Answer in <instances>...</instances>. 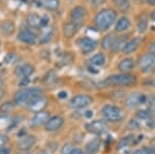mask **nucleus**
Instances as JSON below:
<instances>
[{
  "mask_svg": "<svg viewBox=\"0 0 155 154\" xmlns=\"http://www.w3.org/2000/svg\"><path fill=\"white\" fill-rule=\"evenodd\" d=\"M34 73V67L29 63H25L16 68V74L21 79H28Z\"/></svg>",
  "mask_w": 155,
  "mask_h": 154,
  "instance_id": "nucleus-17",
  "label": "nucleus"
},
{
  "mask_svg": "<svg viewBox=\"0 0 155 154\" xmlns=\"http://www.w3.org/2000/svg\"><path fill=\"white\" fill-rule=\"evenodd\" d=\"M116 35H115L114 33H110L107 34V35H106L102 38L101 41V48L104 50H110L113 48L114 46V43L115 41H116Z\"/></svg>",
  "mask_w": 155,
  "mask_h": 154,
  "instance_id": "nucleus-25",
  "label": "nucleus"
},
{
  "mask_svg": "<svg viewBox=\"0 0 155 154\" xmlns=\"http://www.w3.org/2000/svg\"><path fill=\"white\" fill-rule=\"evenodd\" d=\"M39 3L42 7L48 11H57L60 6L59 0H39Z\"/></svg>",
  "mask_w": 155,
  "mask_h": 154,
  "instance_id": "nucleus-26",
  "label": "nucleus"
},
{
  "mask_svg": "<svg viewBox=\"0 0 155 154\" xmlns=\"http://www.w3.org/2000/svg\"><path fill=\"white\" fill-rule=\"evenodd\" d=\"M101 148V141L99 139H93L86 145L85 153L86 154H96Z\"/></svg>",
  "mask_w": 155,
  "mask_h": 154,
  "instance_id": "nucleus-23",
  "label": "nucleus"
},
{
  "mask_svg": "<svg viewBox=\"0 0 155 154\" xmlns=\"http://www.w3.org/2000/svg\"><path fill=\"white\" fill-rule=\"evenodd\" d=\"M18 39L21 43L27 44H33L36 43L37 36L33 33L32 31H30L29 29H21L18 33Z\"/></svg>",
  "mask_w": 155,
  "mask_h": 154,
  "instance_id": "nucleus-12",
  "label": "nucleus"
},
{
  "mask_svg": "<svg viewBox=\"0 0 155 154\" xmlns=\"http://www.w3.org/2000/svg\"><path fill=\"white\" fill-rule=\"evenodd\" d=\"M50 118V114L47 111H41V112H37L33 115V117L31 118L30 120V125L31 126H41L42 124H46L47 121L49 120Z\"/></svg>",
  "mask_w": 155,
  "mask_h": 154,
  "instance_id": "nucleus-15",
  "label": "nucleus"
},
{
  "mask_svg": "<svg viewBox=\"0 0 155 154\" xmlns=\"http://www.w3.org/2000/svg\"><path fill=\"white\" fill-rule=\"evenodd\" d=\"M92 103V98L91 96L87 95V94H78V95L74 96L71 101H69V106H71L72 109H83L86 108L91 105Z\"/></svg>",
  "mask_w": 155,
  "mask_h": 154,
  "instance_id": "nucleus-6",
  "label": "nucleus"
},
{
  "mask_svg": "<svg viewBox=\"0 0 155 154\" xmlns=\"http://www.w3.org/2000/svg\"><path fill=\"white\" fill-rule=\"evenodd\" d=\"M63 123H64V119L61 116H53V117L49 118V120L45 124V127H46L47 131L53 133V131L60 129L62 127V125H63Z\"/></svg>",
  "mask_w": 155,
  "mask_h": 154,
  "instance_id": "nucleus-10",
  "label": "nucleus"
},
{
  "mask_svg": "<svg viewBox=\"0 0 155 154\" xmlns=\"http://www.w3.org/2000/svg\"><path fill=\"white\" fill-rule=\"evenodd\" d=\"M2 85H3V80H2V79L0 78V89H1Z\"/></svg>",
  "mask_w": 155,
  "mask_h": 154,
  "instance_id": "nucleus-49",
  "label": "nucleus"
},
{
  "mask_svg": "<svg viewBox=\"0 0 155 154\" xmlns=\"http://www.w3.org/2000/svg\"><path fill=\"white\" fill-rule=\"evenodd\" d=\"M98 1H99V0H88V2L90 4H92V5H95Z\"/></svg>",
  "mask_w": 155,
  "mask_h": 154,
  "instance_id": "nucleus-44",
  "label": "nucleus"
},
{
  "mask_svg": "<svg viewBox=\"0 0 155 154\" xmlns=\"http://www.w3.org/2000/svg\"><path fill=\"white\" fill-rule=\"evenodd\" d=\"M12 108H14V105H12V103H3V105L1 106L0 110H1L2 112H4V113H7V112L11 111Z\"/></svg>",
  "mask_w": 155,
  "mask_h": 154,
  "instance_id": "nucleus-35",
  "label": "nucleus"
},
{
  "mask_svg": "<svg viewBox=\"0 0 155 154\" xmlns=\"http://www.w3.org/2000/svg\"><path fill=\"white\" fill-rule=\"evenodd\" d=\"M56 81H57V74H55V71L53 70L48 71L44 78V82L46 84H48V85H51V84L55 83Z\"/></svg>",
  "mask_w": 155,
  "mask_h": 154,
  "instance_id": "nucleus-31",
  "label": "nucleus"
},
{
  "mask_svg": "<svg viewBox=\"0 0 155 154\" xmlns=\"http://www.w3.org/2000/svg\"><path fill=\"white\" fill-rule=\"evenodd\" d=\"M137 65H139V68L141 69L142 73H144V74H148V73L154 71L155 70V55L151 53L142 55L140 57L139 61H137Z\"/></svg>",
  "mask_w": 155,
  "mask_h": 154,
  "instance_id": "nucleus-5",
  "label": "nucleus"
},
{
  "mask_svg": "<svg viewBox=\"0 0 155 154\" xmlns=\"http://www.w3.org/2000/svg\"><path fill=\"white\" fill-rule=\"evenodd\" d=\"M66 96H67V93L65 92V91H61V92H59V93H58V97H59V98H61V99L65 98Z\"/></svg>",
  "mask_w": 155,
  "mask_h": 154,
  "instance_id": "nucleus-42",
  "label": "nucleus"
},
{
  "mask_svg": "<svg viewBox=\"0 0 155 154\" xmlns=\"http://www.w3.org/2000/svg\"><path fill=\"white\" fill-rule=\"evenodd\" d=\"M150 116H151V114H150V112L149 111H140V112H137V117L139 118H142V119H147V118H149Z\"/></svg>",
  "mask_w": 155,
  "mask_h": 154,
  "instance_id": "nucleus-36",
  "label": "nucleus"
},
{
  "mask_svg": "<svg viewBox=\"0 0 155 154\" xmlns=\"http://www.w3.org/2000/svg\"><path fill=\"white\" fill-rule=\"evenodd\" d=\"M9 153H11V149L9 148H5V147L0 148V154H9Z\"/></svg>",
  "mask_w": 155,
  "mask_h": 154,
  "instance_id": "nucleus-38",
  "label": "nucleus"
},
{
  "mask_svg": "<svg viewBox=\"0 0 155 154\" xmlns=\"http://www.w3.org/2000/svg\"><path fill=\"white\" fill-rule=\"evenodd\" d=\"M86 16H87V11L83 6H74L71 11V19L74 22L81 23L86 18Z\"/></svg>",
  "mask_w": 155,
  "mask_h": 154,
  "instance_id": "nucleus-18",
  "label": "nucleus"
},
{
  "mask_svg": "<svg viewBox=\"0 0 155 154\" xmlns=\"http://www.w3.org/2000/svg\"><path fill=\"white\" fill-rule=\"evenodd\" d=\"M47 105H48V100L42 95V96H39V97L32 99L28 103V108H29V110L31 112H33V113H37V112L45 111V108L47 106Z\"/></svg>",
  "mask_w": 155,
  "mask_h": 154,
  "instance_id": "nucleus-9",
  "label": "nucleus"
},
{
  "mask_svg": "<svg viewBox=\"0 0 155 154\" xmlns=\"http://www.w3.org/2000/svg\"><path fill=\"white\" fill-rule=\"evenodd\" d=\"M18 154H30L29 152H27V151H22V152H20Z\"/></svg>",
  "mask_w": 155,
  "mask_h": 154,
  "instance_id": "nucleus-50",
  "label": "nucleus"
},
{
  "mask_svg": "<svg viewBox=\"0 0 155 154\" xmlns=\"http://www.w3.org/2000/svg\"><path fill=\"white\" fill-rule=\"evenodd\" d=\"M137 83V78L130 74L123 73L113 74L102 80L98 84L99 87H111V86H132Z\"/></svg>",
  "mask_w": 155,
  "mask_h": 154,
  "instance_id": "nucleus-2",
  "label": "nucleus"
},
{
  "mask_svg": "<svg viewBox=\"0 0 155 154\" xmlns=\"http://www.w3.org/2000/svg\"><path fill=\"white\" fill-rule=\"evenodd\" d=\"M132 139H134V136H125V138L121 139L119 144H118V148L121 149V148H124V147H126V146H128L129 144L132 142Z\"/></svg>",
  "mask_w": 155,
  "mask_h": 154,
  "instance_id": "nucleus-32",
  "label": "nucleus"
},
{
  "mask_svg": "<svg viewBox=\"0 0 155 154\" xmlns=\"http://www.w3.org/2000/svg\"><path fill=\"white\" fill-rule=\"evenodd\" d=\"M101 114L104 119L111 122H119L124 117L123 110L117 106L106 105L101 109Z\"/></svg>",
  "mask_w": 155,
  "mask_h": 154,
  "instance_id": "nucleus-4",
  "label": "nucleus"
},
{
  "mask_svg": "<svg viewBox=\"0 0 155 154\" xmlns=\"http://www.w3.org/2000/svg\"><path fill=\"white\" fill-rule=\"evenodd\" d=\"M3 96H4V91L2 89H0V99H2Z\"/></svg>",
  "mask_w": 155,
  "mask_h": 154,
  "instance_id": "nucleus-47",
  "label": "nucleus"
},
{
  "mask_svg": "<svg viewBox=\"0 0 155 154\" xmlns=\"http://www.w3.org/2000/svg\"><path fill=\"white\" fill-rule=\"evenodd\" d=\"M2 1H3V0H0V2H2Z\"/></svg>",
  "mask_w": 155,
  "mask_h": 154,
  "instance_id": "nucleus-51",
  "label": "nucleus"
},
{
  "mask_svg": "<svg viewBox=\"0 0 155 154\" xmlns=\"http://www.w3.org/2000/svg\"><path fill=\"white\" fill-rule=\"evenodd\" d=\"M117 20V12L115 9L106 7L101 9L94 18V23L98 30L107 31L116 23Z\"/></svg>",
  "mask_w": 155,
  "mask_h": 154,
  "instance_id": "nucleus-1",
  "label": "nucleus"
},
{
  "mask_svg": "<svg viewBox=\"0 0 155 154\" xmlns=\"http://www.w3.org/2000/svg\"><path fill=\"white\" fill-rule=\"evenodd\" d=\"M147 27H148V17L144 14L137 22V31L140 33H144L147 30Z\"/></svg>",
  "mask_w": 155,
  "mask_h": 154,
  "instance_id": "nucleus-29",
  "label": "nucleus"
},
{
  "mask_svg": "<svg viewBox=\"0 0 155 154\" xmlns=\"http://www.w3.org/2000/svg\"><path fill=\"white\" fill-rule=\"evenodd\" d=\"M36 154H48V153H47L46 151H44V150H41V151H38Z\"/></svg>",
  "mask_w": 155,
  "mask_h": 154,
  "instance_id": "nucleus-48",
  "label": "nucleus"
},
{
  "mask_svg": "<svg viewBox=\"0 0 155 154\" xmlns=\"http://www.w3.org/2000/svg\"><path fill=\"white\" fill-rule=\"evenodd\" d=\"M149 103H150V106H151L153 110H155V96H152V97L150 98Z\"/></svg>",
  "mask_w": 155,
  "mask_h": 154,
  "instance_id": "nucleus-40",
  "label": "nucleus"
},
{
  "mask_svg": "<svg viewBox=\"0 0 155 154\" xmlns=\"http://www.w3.org/2000/svg\"><path fill=\"white\" fill-rule=\"evenodd\" d=\"M134 66H136V61L132 58H130V57L122 59L118 63V69L120 71H123V73L132 70L134 68Z\"/></svg>",
  "mask_w": 155,
  "mask_h": 154,
  "instance_id": "nucleus-21",
  "label": "nucleus"
},
{
  "mask_svg": "<svg viewBox=\"0 0 155 154\" xmlns=\"http://www.w3.org/2000/svg\"><path fill=\"white\" fill-rule=\"evenodd\" d=\"M42 29H45V30L42 31L41 39H39V43H41V44H46V43H48V41H51V37H52V35H53V30H52L51 28L46 29V27H45V28H42Z\"/></svg>",
  "mask_w": 155,
  "mask_h": 154,
  "instance_id": "nucleus-30",
  "label": "nucleus"
},
{
  "mask_svg": "<svg viewBox=\"0 0 155 154\" xmlns=\"http://www.w3.org/2000/svg\"><path fill=\"white\" fill-rule=\"evenodd\" d=\"M127 43V35L125 36H120V37H117L116 41L114 43V46L112 50L113 52H119V51H122L125 46V44Z\"/></svg>",
  "mask_w": 155,
  "mask_h": 154,
  "instance_id": "nucleus-28",
  "label": "nucleus"
},
{
  "mask_svg": "<svg viewBox=\"0 0 155 154\" xmlns=\"http://www.w3.org/2000/svg\"><path fill=\"white\" fill-rule=\"evenodd\" d=\"M87 129H88L90 133H94V135H102L107 130V125L104 121L102 120H94L92 122L88 123L86 125Z\"/></svg>",
  "mask_w": 155,
  "mask_h": 154,
  "instance_id": "nucleus-8",
  "label": "nucleus"
},
{
  "mask_svg": "<svg viewBox=\"0 0 155 154\" xmlns=\"http://www.w3.org/2000/svg\"><path fill=\"white\" fill-rule=\"evenodd\" d=\"M16 58L17 57L14 53H9V54H7L5 56V58H4V62H5L6 64H12V62L16 60Z\"/></svg>",
  "mask_w": 155,
  "mask_h": 154,
  "instance_id": "nucleus-34",
  "label": "nucleus"
},
{
  "mask_svg": "<svg viewBox=\"0 0 155 154\" xmlns=\"http://www.w3.org/2000/svg\"><path fill=\"white\" fill-rule=\"evenodd\" d=\"M7 142H8V136H7L6 135H2V133H0V148L3 147Z\"/></svg>",
  "mask_w": 155,
  "mask_h": 154,
  "instance_id": "nucleus-37",
  "label": "nucleus"
},
{
  "mask_svg": "<svg viewBox=\"0 0 155 154\" xmlns=\"http://www.w3.org/2000/svg\"><path fill=\"white\" fill-rule=\"evenodd\" d=\"M150 18H151L152 21H154V22H155V9L151 12V15H150Z\"/></svg>",
  "mask_w": 155,
  "mask_h": 154,
  "instance_id": "nucleus-45",
  "label": "nucleus"
},
{
  "mask_svg": "<svg viewBox=\"0 0 155 154\" xmlns=\"http://www.w3.org/2000/svg\"><path fill=\"white\" fill-rule=\"evenodd\" d=\"M113 3L122 12H127L130 8V1L129 0H113Z\"/></svg>",
  "mask_w": 155,
  "mask_h": 154,
  "instance_id": "nucleus-27",
  "label": "nucleus"
},
{
  "mask_svg": "<svg viewBox=\"0 0 155 154\" xmlns=\"http://www.w3.org/2000/svg\"><path fill=\"white\" fill-rule=\"evenodd\" d=\"M69 154H85V153L83 152V150H82V149H80V148H74V150H72Z\"/></svg>",
  "mask_w": 155,
  "mask_h": 154,
  "instance_id": "nucleus-39",
  "label": "nucleus"
},
{
  "mask_svg": "<svg viewBox=\"0 0 155 154\" xmlns=\"http://www.w3.org/2000/svg\"><path fill=\"white\" fill-rule=\"evenodd\" d=\"M80 28H81V23L78 22H66L63 24V34L66 38H72L76 34L79 32Z\"/></svg>",
  "mask_w": 155,
  "mask_h": 154,
  "instance_id": "nucleus-11",
  "label": "nucleus"
},
{
  "mask_svg": "<svg viewBox=\"0 0 155 154\" xmlns=\"http://www.w3.org/2000/svg\"><path fill=\"white\" fill-rule=\"evenodd\" d=\"M146 101V96L142 93H132L125 99V105L128 108H136Z\"/></svg>",
  "mask_w": 155,
  "mask_h": 154,
  "instance_id": "nucleus-13",
  "label": "nucleus"
},
{
  "mask_svg": "<svg viewBox=\"0 0 155 154\" xmlns=\"http://www.w3.org/2000/svg\"><path fill=\"white\" fill-rule=\"evenodd\" d=\"M36 143V138L34 136L26 135L22 136L18 142V148L22 151H28L30 150Z\"/></svg>",
  "mask_w": 155,
  "mask_h": 154,
  "instance_id": "nucleus-14",
  "label": "nucleus"
},
{
  "mask_svg": "<svg viewBox=\"0 0 155 154\" xmlns=\"http://www.w3.org/2000/svg\"><path fill=\"white\" fill-rule=\"evenodd\" d=\"M104 63H106V56L102 53L95 54L89 59V64L91 66H95V67L102 66Z\"/></svg>",
  "mask_w": 155,
  "mask_h": 154,
  "instance_id": "nucleus-24",
  "label": "nucleus"
},
{
  "mask_svg": "<svg viewBox=\"0 0 155 154\" xmlns=\"http://www.w3.org/2000/svg\"><path fill=\"white\" fill-rule=\"evenodd\" d=\"M26 23L30 28H33V29L42 28L41 17L39 15H37L36 12H30V14L27 15Z\"/></svg>",
  "mask_w": 155,
  "mask_h": 154,
  "instance_id": "nucleus-16",
  "label": "nucleus"
},
{
  "mask_svg": "<svg viewBox=\"0 0 155 154\" xmlns=\"http://www.w3.org/2000/svg\"><path fill=\"white\" fill-rule=\"evenodd\" d=\"M142 41H143L142 37H134V38L130 39V41H127V43L125 44V46H124L122 52L125 54L134 53V52H136L137 50L139 49V47L141 46Z\"/></svg>",
  "mask_w": 155,
  "mask_h": 154,
  "instance_id": "nucleus-19",
  "label": "nucleus"
},
{
  "mask_svg": "<svg viewBox=\"0 0 155 154\" xmlns=\"http://www.w3.org/2000/svg\"><path fill=\"white\" fill-rule=\"evenodd\" d=\"M74 149V147L71 145V144H68V143L64 144L61 148V154H69Z\"/></svg>",
  "mask_w": 155,
  "mask_h": 154,
  "instance_id": "nucleus-33",
  "label": "nucleus"
},
{
  "mask_svg": "<svg viewBox=\"0 0 155 154\" xmlns=\"http://www.w3.org/2000/svg\"><path fill=\"white\" fill-rule=\"evenodd\" d=\"M116 22L117 23L115 25V31L116 32H124L130 27V20L125 16L121 17Z\"/></svg>",
  "mask_w": 155,
  "mask_h": 154,
  "instance_id": "nucleus-22",
  "label": "nucleus"
},
{
  "mask_svg": "<svg viewBox=\"0 0 155 154\" xmlns=\"http://www.w3.org/2000/svg\"><path fill=\"white\" fill-rule=\"evenodd\" d=\"M15 30H16V27H15L14 22L9 20H5L0 24V32L4 36H12L15 33Z\"/></svg>",
  "mask_w": 155,
  "mask_h": 154,
  "instance_id": "nucleus-20",
  "label": "nucleus"
},
{
  "mask_svg": "<svg viewBox=\"0 0 155 154\" xmlns=\"http://www.w3.org/2000/svg\"><path fill=\"white\" fill-rule=\"evenodd\" d=\"M147 2L152 6H155V0H147Z\"/></svg>",
  "mask_w": 155,
  "mask_h": 154,
  "instance_id": "nucleus-46",
  "label": "nucleus"
},
{
  "mask_svg": "<svg viewBox=\"0 0 155 154\" xmlns=\"http://www.w3.org/2000/svg\"><path fill=\"white\" fill-rule=\"evenodd\" d=\"M42 95H44V91L41 88H37V87L20 89L15 93V103L18 106H28V103L32 99Z\"/></svg>",
  "mask_w": 155,
  "mask_h": 154,
  "instance_id": "nucleus-3",
  "label": "nucleus"
},
{
  "mask_svg": "<svg viewBox=\"0 0 155 154\" xmlns=\"http://www.w3.org/2000/svg\"><path fill=\"white\" fill-rule=\"evenodd\" d=\"M78 44H79L80 51L83 54H85V55H88V54L92 53V52L96 49L97 41L95 39L92 38V37L85 36V37H82V38L78 41Z\"/></svg>",
  "mask_w": 155,
  "mask_h": 154,
  "instance_id": "nucleus-7",
  "label": "nucleus"
},
{
  "mask_svg": "<svg viewBox=\"0 0 155 154\" xmlns=\"http://www.w3.org/2000/svg\"><path fill=\"white\" fill-rule=\"evenodd\" d=\"M147 152H148V149H139L134 154H146Z\"/></svg>",
  "mask_w": 155,
  "mask_h": 154,
  "instance_id": "nucleus-41",
  "label": "nucleus"
},
{
  "mask_svg": "<svg viewBox=\"0 0 155 154\" xmlns=\"http://www.w3.org/2000/svg\"><path fill=\"white\" fill-rule=\"evenodd\" d=\"M150 53L155 55V41L151 44V46H150Z\"/></svg>",
  "mask_w": 155,
  "mask_h": 154,
  "instance_id": "nucleus-43",
  "label": "nucleus"
}]
</instances>
